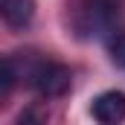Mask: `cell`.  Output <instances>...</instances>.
<instances>
[{"mask_svg": "<svg viewBox=\"0 0 125 125\" xmlns=\"http://www.w3.org/2000/svg\"><path fill=\"white\" fill-rule=\"evenodd\" d=\"M122 0H79L73 12V26L82 38H99L114 29Z\"/></svg>", "mask_w": 125, "mask_h": 125, "instance_id": "1", "label": "cell"}, {"mask_svg": "<svg viewBox=\"0 0 125 125\" xmlns=\"http://www.w3.org/2000/svg\"><path fill=\"white\" fill-rule=\"evenodd\" d=\"M26 82H29L32 90H38L47 99H55V96H64L73 84V76L70 70L58 61H35L26 73Z\"/></svg>", "mask_w": 125, "mask_h": 125, "instance_id": "2", "label": "cell"}, {"mask_svg": "<svg viewBox=\"0 0 125 125\" xmlns=\"http://www.w3.org/2000/svg\"><path fill=\"white\" fill-rule=\"evenodd\" d=\"M90 114H93L96 122L102 125H116L125 119V93L122 90H105L93 99L90 105Z\"/></svg>", "mask_w": 125, "mask_h": 125, "instance_id": "3", "label": "cell"}, {"mask_svg": "<svg viewBox=\"0 0 125 125\" xmlns=\"http://www.w3.org/2000/svg\"><path fill=\"white\" fill-rule=\"evenodd\" d=\"M35 18V0H0V21L9 23L12 29L29 26Z\"/></svg>", "mask_w": 125, "mask_h": 125, "instance_id": "4", "label": "cell"}, {"mask_svg": "<svg viewBox=\"0 0 125 125\" xmlns=\"http://www.w3.org/2000/svg\"><path fill=\"white\" fill-rule=\"evenodd\" d=\"M18 79H21V70H18V61H12V58L0 55V99H6V96H9L12 90H15Z\"/></svg>", "mask_w": 125, "mask_h": 125, "instance_id": "5", "label": "cell"}, {"mask_svg": "<svg viewBox=\"0 0 125 125\" xmlns=\"http://www.w3.org/2000/svg\"><path fill=\"white\" fill-rule=\"evenodd\" d=\"M111 52H114V61L119 64V67H125V35H119V38L114 41Z\"/></svg>", "mask_w": 125, "mask_h": 125, "instance_id": "6", "label": "cell"}]
</instances>
